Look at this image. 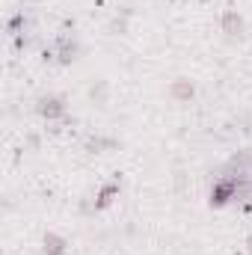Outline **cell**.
<instances>
[{"label": "cell", "mask_w": 252, "mask_h": 255, "mask_svg": "<svg viewBox=\"0 0 252 255\" xmlns=\"http://www.w3.org/2000/svg\"><path fill=\"white\" fill-rule=\"evenodd\" d=\"M63 250H65L63 238H57V235H48L45 238V255H63Z\"/></svg>", "instance_id": "5"}, {"label": "cell", "mask_w": 252, "mask_h": 255, "mask_svg": "<svg viewBox=\"0 0 252 255\" xmlns=\"http://www.w3.org/2000/svg\"><path fill=\"white\" fill-rule=\"evenodd\" d=\"M172 95H175L178 101H187L190 95H193V86H190V80H175V83H172Z\"/></svg>", "instance_id": "6"}, {"label": "cell", "mask_w": 252, "mask_h": 255, "mask_svg": "<svg viewBox=\"0 0 252 255\" xmlns=\"http://www.w3.org/2000/svg\"><path fill=\"white\" fill-rule=\"evenodd\" d=\"M39 110H42V116H45V119H60V116L65 113V104L60 101V98H54V95H51V98H42Z\"/></svg>", "instance_id": "2"}, {"label": "cell", "mask_w": 252, "mask_h": 255, "mask_svg": "<svg viewBox=\"0 0 252 255\" xmlns=\"http://www.w3.org/2000/svg\"><path fill=\"white\" fill-rule=\"evenodd\" d=\"M250 253H252V238H250Z\"/></svg>", "instance_id": "7"}, {"label": "cell", "mask_w": 252, "mask_h": 255, "mask_svg": "<svg viewBox=\"0 0 252 255\" xmlns=\"http://www.w3.org/2000/svg\"><path fill=\"white\" fill-rule=\"evenodd\" d=\"M116 196H119V184H116V181L104 184V187H101V193H98V202H95V208H107V205H110Z\"/></svg>", "instance_id": "3"}, {"label": "cell", "mask_w": 252, "mask_h": 255, "mask_svg": "<svg viewBox=\"0 0 252 255\" xmlns=\"http://www.w3.org/2000/svg\"><path fill=\"white\" fill-rule=\"evenodd\" d=\"M235 193H238V181H235V178H226V181H220V184L214 187V193H211V202H214V205H226Z\"/></svg>", "instance_id": "1"}, {"label": "cell", "mask_w": 252, "mask_h": 255, "mask_svg": "<svg viewBox=\"0 0 252 255\" xmlns=\"http://www.w3.org/2000/svg\"><path fill=\"white\" fill-rule=\"evenodd\" d=\"M241 27H244V21L238 18V12H232V9H229V12L223 15V30H226L229 36H238V33H241Z\"/></svg>", "instance_id": "4"}]
</instances>
